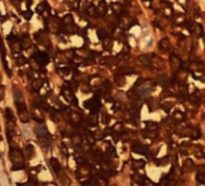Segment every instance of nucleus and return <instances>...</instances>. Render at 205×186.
<instances>
[{
    "instance_id": "nucleus-23",
    "label": "nucleus",
    "mask_w": 205,
    "mask_h": 186,
    "mask_svg": "<svg viewBox=\"0 0 205 186\" xmlns=\"http://www.w3.org/2000/svg\"><path fill=\"white\" fill-rule=\"evenodd\" d=\"M159 48H161L162 51H168V50L170 48V42H169V40H168V39H162V40L159 41Z\"/></svg>"
},
{
    "instance_id": "nucleus-33",
    "label": "nucleus",
    "mask_w": 205,
    "mask_h": 186,
    "mask_svg": "<svg viewBox=\"0 0 205 186\" xmlns=\"http://www.w3.org/2000/svg\"><path fill=\"white\" fill-rule=\"evenodd\" d=\"M111 8H112V10H114L115 12H118V14H120V12H121V10H122V6H121L120 4H112V6H111Z\"/></svg>"
},
{
    "instance_id": "nucleus-6",
    "label": "nucleus",
    "mask_w": 205,
    "mask_h": 186,
    "mask_svg": "<svg viewBox=\"0 0 205 186\" xmlns=\"http://www.w3.org/2000/svg\"><path fill=\"white\" fill-rule=\"evenodd\" d=\"M32 117L35 120V121H38V122H40V123H42L44 122V120H45V115H44V113H42V109L40 108V107H38L36 104H34L33 105V108H32Z\"/></svg>"
},
{
    "instance_id": "nucleus-12",
    "label": "nucleus",
    "mask_w": 205,
    "mask_h": 186,
    "mask_svg": "<svg viewBox=\"0 0 205 186\" xmlns=\"http://www.w3.org/2000/svg\"><path fill=\"white\" fill-rule=\"evenodd\" d=\"M50 166H51V168H52V170L56 173V174H59L60 172H62V167H60V163H59V161L57 160V158H51L50 160Z\"/></svg>"
},
{
    "instance_id": "nucleus-17",
    "label": "nucleus",
    "mask_w": 205,
    "mask_h": 186,
    "mask_svg": "<svg viewBox=\"0 0 205 186\" xmlns=\"http://www.w3.org/2000/svg\"><path fill=\"white\" fill-rule=\"evenodd\" d=\"M34 155H35V150H34L33 145L28 144V145L26 146V149H24V156H26V158L32 160V158L34 157Z\"/></svg>"
},
{
    "instance_id": "nucleus-32",
    "label": "nucleus",
    "mask_w": 205,
    "mask_h": 186,
    "mask_svg": "<svg viewBox=\"0 0 205 186\" xmlns=\"http://www.w3.org/2000/svg\"><path fill=\"white\" fill-rule=\"evenodd\" d=\"M5 92H6L5 86L4 85H0V101H3L5 98Z\"/></svg>"
},
{
    "instance_id": "nucleus-30",
    "label": "nucleus",
    "mask_w": 205,
    "mask_h": 186,
    "mask_svg": "<svg viewBox=\"0 0 205 186\" xmlns=\"http://www.w3.org/2000/svg\"><path fill=\"white\" fill-rule=\"evenodd\" d=\"M95 182H96V186H108V182H106L105 178H101V176H98Z\"/></svg>"
},
{
    "instance_id": "nucleus-3",
    "label": "nucleus",
    "mask_w": 205,
    "mask_h": 186,
    "mask_svg": "<svg viewBox=\"0 0 205 186\" xmlns=\"http://www.w3.org/2000/svg\"><path fill=\"white\" fill-rule=\"evenodd\" d=\"M8 42H9V46H10L11 52H12L15 56H18V54L21 53V51L23 50L22 44H21V38H17V36L14 35V34H10V35L8 36Z\"/></svg>"
},
{
    "instance_id": "nucleus-24",
    "label": "nucleus",
    "mask_w": 205,
    "mask_h": 186,
    "mask_svg": "<svg viewBox=\"0 0 205 186\" xmlns=\"http://www.w3.org/2000/svg\"><path fill=\"white\" fill-rule=\"evenodd\" d=\"M170 63H171L173 67H176V69L181 67V60H180V58L177 56H171L170 57Z\"/></svg>"
},
{
    "instance_id": "nucleus-5",
    "label": "nucleus",
    "mask_w": 205,
    "mask_h": 186,
    "mask_svg": "<svg viewBox=\"0 0 205 186\" xmlns=\"http://www.w3.org/2000/svg\"><path fill=\"white\" fill-rule=\"evenodd\" d=\"M0 54H2L4 69L6 70L8 75L11 76V68H10V63H9V59H8V52H6V48H5V45H4V40L2 39V36H0Z\"/></svg>"
},
{
    "instance_id": "nucleus-15",
    "label": "nucleus",
    "mask_w": 205,
    "mask_h": 186,
    "mask_svg": "<svg viewBox=\"0 0 205 186\" xmlns=\"http://www.w3.org/2000/svg\"><path fill=\"white\" fill-rule=\"evenodd\" d=\"M48 28L52 30V32H58L59 28H60V24H59V21L57 18H51L48 21Z\"/></svg>"
},
{
    "instance_id": "nucleus-1",
    "label": "nucleus",
    "mask_w": 205,
    "mask_h": 186,
    "mask_svg": "<svg viewBox=\"0 0 205 186\" xmlns=\"http://www.w3.org/2000/svg\"><path fill=\"white\" fill-rule=\"evenodd\" d=\"M14 97H15V105H16V109H17L18 117H20V120L23 123H27L29 121V111H28V108L26 105V102L23 101L22 92L20 89L15 88V91H14Z\"/></svg>"
},
{
    "instance_id": "nucleus-20",
    "label": "nucleus",
    "mask_w": 205,
    "mask_h": 186,
    "mask_svg": "<svg viewBox=\"0 0 205 186\" xmlns=\"http://www.w3.org/2000/svg\"><path fill=\"white\" fill-rule=\"evenodd\" d=\"M21 44H22L23 50H24V48H29V47H30V45H32L30 38H29L28 35H23V36L21 38Z\"/></svg>"
},
{
    "instance_id": "nucleus-4",
    "label": "nucleus",
    "mask_w": 205,
    "mask_h": 186,
    "mask_svg": "<svg viewBox=\"0 0 205 186\" xmlns=\"http://www.w3.org/2000/svg\"><path fill=\"white\" fill-rule=\"evenodd\" d=\"M76 175H77V179L80 180V182L82 185H87V182L90 180V170L88 168L87 164H81L78 167V170L76 172Z\"/></svg>"
},
{
    "instance_id": "nucleus-18",
    "label": "nucleus",
    "mask_w": 205,
    "mask_h": 186,
    "mask_svg": "<svg viewBox=\"0 0 205 186\" xmlns=\"http://www.w3.org/2000/svg\"><path fill=\"white\" fill-rule=\"evenodd\" d=\"M106 12H108V5H106L104 2H101V3L99 4V6L96 8V14L100 15V16H105Z\"/></svg>"
},
{
    "instance_id": "nucleus-22",
    "label": "nucleus",
    "mask_w": 205,
    "mask_h": 186,
    "mask_svg": "<svg viewBox=\"0 0 205 186\" xmlns=\"http://www.w3.org/2000/svg\"><path fill=\"white\" fill-rule=\"evenodd\" d=\"M193 168H194V164H193L192 160L191 158H186L185 162H183V169L186 172H191V170H193Z\"/></svg>"
},
{
    "instance_id": "nucleus-29",
    "label": "nucleus",
    "mask_w": 205,
    "mask_h": 186,
    "mask_svg": "<svg viewBox=\"0 0 205 186\" xmlns=\"http://www.w3.org/2000/svg\"><path fill=\"white\" fill-rule=\"evenodd\" d=\"M133 166L135 169H141L145 167V162L144 161H140V160H136V161H133Z\"/></svg>"
},
{
    "instance_id": "nucleus-8",
    "label": "nucleus",
    "mask_w": 205,
    "mask_h": 186,
    "mask_svg": "<svg viewBox=\"0 0 205 186\" xmlns=\"http://www.w3.org/2000/svg\"><path fill=\"white\" fill-rule=\"evenodd\" d=\"M32 59H34V60L38 63L39 67H44V65H46V64L50 62V57H48L46 53H44V52H38V53H35V56H34Z\"/></svg>"
},
{
    "instance_id": "nucleus-9",
    "label": "nucleus",
    "mask_w": 205,
    "mask_h": 186,
    "mask_svg": "<svg viewBox=\"0 0 205 186\" xmlns=\"http://www.w3.org/2000/svg\"><path fill=\"white\" fill-rule=\"evenodd\" d=\"M62 95H63V97L65 98V101L66 102H69V103H71V104H76V98H75V96H74V93H72V91L71 89H69V88H63L62 89Z\"/></svg>"
},
{
    "instance_id": "nucleus-25",
    "label": "nucleus",
    "mask_w": 205,
    "mask_h": 186,
    "mask_svg": "<svg viewBox=\"0 0 205 186\" xmlns=\"http://www.w3.org/2000/svg\"><path fill=\"white\" fill-rule=\"evenodd\" d=\"M112 132H114V133H117V134H121V133H123V132H124L123 123H121V122L116 123V125L114 126V128H112Z\"/></svg>"
},
{
    "instance_id": "nucleus-14",
    "label": "nucleus",
    "mask_w": 205,
    "mask_h": 186,
    "mask_svg": "<svg viewBox=\"0 0 205 186\" xmlns=\"http://www.w3.org/2000/svg\"><path fill=\"white\" fill-rule=\"evenodd\" d=\"M30 85H32V89L34 92H39L41 89V87H42V80H40V77H35V79L32 80Z\"/></svg>"
},
{
    "instance_id": "nucleus-11",
    "label": "nucleus",
    "mask_w": 205,
    "mask_h": 186,
    "mask_svg": "<svg viewBox=\"0 0 205 186\" xmlns=\"http://www.w3.org/2000/svg\"><path fill=\"white\" fill-rule=\"evenodd\" d=\"M185 135H187V137H189V138H192V139H198V138L200 137V132H199V129H197V128L188 127V128H186Z\"/></svg>"
},
{
    "instance_id": "nucleus-7",
    "label": "nucleus",
    "mask_w": 205,
    "mask_h": 186,
    "mask_svg": "<svg viewBox=\"0 0 205 186\" xmlns=\"http://www.w3.org/2000/svg\"><path fill=\"white\" fill-rule=\"evenodd\" d=\"M36 11H38V14H39L40 16H42L45 20L50 18L51 9H50V6H48V4H47L46 2H42L41 4H39V6H38V9H36Z\"/></svg>"
},
{
    "instance_id": "nucleus-16",
    "label": "nucleus",
    "mask_w": 205,
    "mask_h": 186,
    "mask_svg": "<svg viewBox=\"0 0 205 186\" xmlns=\"http://www.w3.org/2000/svg\"><path fill=\"white\" fill-rule=\"evenodd\" d=\"M68 116H69V120L72 123H80L81 122V115L78 113H76V111H69Z\"/></svg>"
},
{
    "instance_id": "nucleus-35",
    "label": "nucleus",
    "mask_w": 205,
    "mask_h": 186,
    "mask_svg": "<svg viewBox=\"0 0 205 186\" xmlns=\"http://www.w3.org/2000/svg\"><path fill=\"white\" fill-rule=\"evenodd\" d=\"M89 14H90L92 16H95V14H96V12H95V10H94V6H93V5H90V6H89Z\"/></svg>"
},
{
    "instance_id": "nucleus-27",
    "label": "nucleus",
    "mask_w": 205,
    "mask_h": 186,
    "mask_svg": "<svg viewBox=\"0 0 205 186\" xmlns=\"http://www.w3.org/2000/svg\"><path fill=\"white\" fill-rule=\"evenodd\" d=\"M193 153H194V156H195L197 158H203V157H205V155H204L203 150L200 149V146H195V147L193 149Z\"/></svg>"
},
{
    "instance_id": "nucleus-2",
    "label": "nucleus",
    "mask_w": 205,
    "mask_h": 186,
    "mask_svg": "<svg viewBox=\"0 0 205 186\" xmlns=\"http://www.w3.org/2000/svg\"><path fill=\"white\" fill-rule=\"evenodd\" d=\"M10 161L12 163V169L14 170L26 168L24 155L18 147H11V150H10Z\"/></svg>"
},
{
    "instance_id": "nucleus-13",
    "label": "nucleus",
    "mask_w": 205,
    "mask_h": 186,
    "mask_svg": "<svg viewBox=\"0 0 205 186\" xmlns=\"http://www.w3.org/2000/svg\"><path fill=\"white\" fill-rule=\"evenodd\" d=\"M132 24H133V20L129 16H121L120 17V26L121 27L127 28V27H130Z\"/></svg>"
},
{
    "instance_id": "nucleus-19",
    "label": "nucleus",
    "mask_w": 205,
    "mask_h": 186,
    "mask_svg": "<svg viewBox=\"0 0 205 186\" xmlns=\"http://www.w3.org/2000/svg\"><path fill=\"white\" fill-rule=\"evenodd\" d=\"M171 117H173V120H174V121H176V122H181V121L185 119V115H183V113H181L180 110H175V111L171 114Z\"/></svg>"
},
{
    "instance_id": "nucleus-34",
    "label": "nucleus",
    "mask_w": 205,
    "mask_h": 186,
    "mask_svg": "<svg viewBox=\"0 0 205 186\" xmlns=\"http://www.w3.org/2000/svg\"><path fill=\"white\" fill-rule=\"evenodd\" d=\"M23 17H24V18H27V20H30V18H32V11L23 12Z\"/></svg>"
},
{
    "instance_id": "nucleus-31",
    "label": "nucleus",
    "mask_w": 205,
    "mask_h": 186,
    "mask_svg": "<svg viewBox=\"0 0 205 186\" xmlns=\"http://www.w3.org/2000/svg\"><path fill=\"white\" fill-rule=\"evenodd\" d=\"M26 62H27V59L23 56H21V54L16 56V64L17 65H23V64H26Z\"/></svg>"
},
{
    "instance_id": "nucleus-28",
    "label": "nucleus",
    "mask_w": 205,
    "mask_h": 186,
    "mask_svg": "<svg viewBox=\"0 0 205 186\" xmlns=\"http://www.w3.org/2000/svg\"><path fill=\"white\" fill-rule=\"evenodd\" d=\"M197 181L201 185H205V173L204 172H198L197 173Z\"/></svg>"
},
{
    "instance_id": "nucleus-10",
    "label": "nucleus",
    "mask_w": 205,
    "mask_h": 186,
    "mask_svg": "<svg viewBox=\"0 0 205 186\" xmlns=\"http://www.w3.org/2000/svg\"><path fill=\"white\" fill-rule=\"evenodd\" d=\"M132 150L133 152H136V153H140V155H146L147 153V149L146 146H144L139 141H134L132 144Z\"/></svg>"
},
{
    "instance_id": "nucleus-26",
    "label": "nucleus",
    "mask_w": 205,
    "mask_h": 186,
    "mask_svg": "<svg viewBox=\"0 0 205 186\" xmlns=\"http://www.w3.org/2000/svg\"><path fill=\"white\" fill-rule=\"evenodd\" d=\"M146 129H147V131H155V132H157V131H158V125H157L156 122L147 121V122H146Z\"/></svg>"
},
{
    "instance_id": "nucleus-21",
    "label": "nucleus",
    "mask_w": 205,
    "mask_h": 186,
    "mask_svg": "<svg viewBox=\"0 0 205 186\" xmlns=\"http://www.w3.org/2000/svg\"><path fill=\"white\" fill-rule=\"evenodd\" d=\"M58 176H59V179H60V181H62V184L64 185V186H70V180H69V178L66 176V174L62 170L59 174H57Z\"/></svg>"
}]
</instances>
